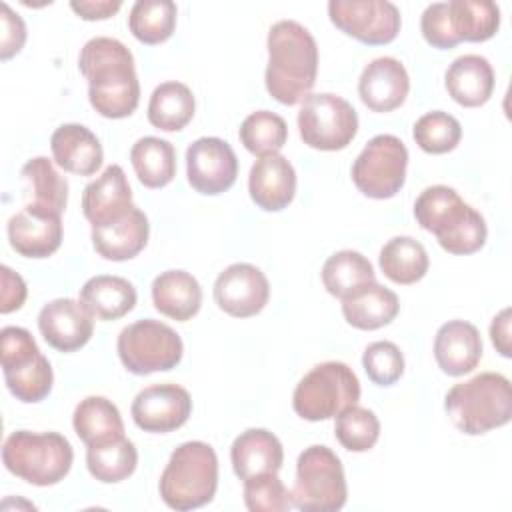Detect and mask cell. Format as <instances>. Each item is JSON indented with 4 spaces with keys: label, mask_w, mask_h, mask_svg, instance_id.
Here are the masks:
<instances>
[{
    "label": "cell",
    "mask_w": 512,
    "mask_h": 512,
    "mask_svg": "<svg viewBox=\"0 0 512 512\" xmlns=\"http://www.w3.org/2000/svg\"><path fill=\"white\" fill-rule=\"evenodd\" d=\"M414 218L450 254H474L486 244L484 216L450 186L436 184L422 190L414 202Z\"/></svg>",
    "instance_id": "3957f363"
},
{
    "label": "cell",
    "mask_w": 512,
    "mask_h": 512,
    "mask_svg": "<svg viewBox=\"0 0 512 512\" xmlns=\"http://www.w3.org/2000/svg\"><path fill=\"white\" fill-rule=\"evenodd\" d=\"M346 498L348 488L340 458L322 444L304 448L296 462L294 508L304 512H336L346 504Z\"/></svg>",
    "instance_id": "ba28073f"
},
{
    "label": "cell",
    "mask_w": 512,
    "mask_h": 512,
    "mask_svg": "<svg viewBox=\"0 0 512 512\" xmlns=\"http://www.w3.org/2000/svg\"><path fill=\"white\" fill-rule=\"evenodd\" d=\"M372 282H376L374 266L356 250L334 252L322 266L324 288L340 300L350 298Z\"/></svg>",
    "instance_id": "1f68e13d"
},
{
    "label": "cell",
    "mask_w": 512,
    "mask_h": 512,
    "mask_svg": "<svg viewBox=\"0 0 512 512\" xmlns=\"http://www.w3.org/2000/svg\"><path fill=\"white\" fill-rule=\"evenodd\" d=\"M362 366L374 384L392 386L404 374V356L394 342L378 340L366 346Z\"/></svg>",
    "instance_id": "7bdbcfd3"
},
{
    "label": "cell",
    "mask_w": 512,
    "mask_h": 512,
    "mask_svg": "<svg viewBox=\"0 0 512 512\" xmlns=\"http://www.w3.org/2000/svg\"><path fill=\"white\" fill-rule=\"evenodd\" d=\"M6 470L34 486H52L64 480L74 462V450L58 432H12L2 446Z\"/></svg>",
    "instance_id": "8992f818"
},
{
    "label": "cell",
    "mask_w": 512,
    "mask_h": 512,
    "mask_svg": "<svg viewBox=\"0 0 512 512\" xmlns=\"http://www.w3.org/2000/svg\"><path fill=\"white\" fill-rule=\"evenodd\" d=\"M50 150L60 168L80 176H92L102 166L104 150L92 130L82 124H62L50 136Z\"/></svg>",
    "instance_id": "cb8c5ba5"
},
{
    "label": "cell",
    "mask_w": 512,
    "mask_h": 512,
    "mask_svg": "<svg viewBox=\"0 0 512 512\" xmlns=\"http://www.w3.org/2000/svg\"><path fill=\"white\" fill-rule=\"evenodd\" d=\"M450 422L468 436L486 434L512 418V386L504 374L482 372L454 384L444 396Z\"/></svg>",
    "instance_id": "277c9868"
},
{
    "label": "cell",
    "mask_w": 512,
    "mask_h": 512,
    "mask_svg": "<svg viewBox=\"0 0 512 512\" xmlns=\"http://www.w3.org/2000/svg\"><path fill=\"white\" fill-rule=\"evenodd\" d=\"M334 434L346 450L366 452L378 442L380 422L372 410L354 404L336 416Z\"/></svg>",
    "instance_id": "60d3db41"
},
{
    "label": "cell",
    "mask_w": 512,
    "mask_h": 512,
    "mask_svg": "<svg viewBox=\"0 0 512 512\" xmlns=\"http://www.w3.org/2000/svg\"><path fill=\"white\" fill-rule=\"evenodd\" d=\"M134 208L128 178L118 164H110L82 192V212L92 226L110 224Z\"/></svg>",
    "instance_id": "d6986e66"
},
{
    "label": "cell",
    "mask_w": 512,
    "mask_h": 512,
    "mask_svg": "<svg viewBox=\"0 0 512 512\" xmlns=\"http://www.w3.org/2000/svg\"><path fill=\"white\" fill-rule=\"evenodd\" d=\"M490 340L500 352V356L510 358L512 356V340H510V308L500 310L490 324Z\"/></svg>",
    "instance_id": "c3c4849f"
},
{
    "label": "cell",
    "mask_w": 512,
    "mask_h": 512,
    "mask_svg": "<svg viewBox=\"0 0 512 512\" xmlns=\"http://www.w3.org/2000/svg\"><path fill=\"white\" fill-rule=\"evenodd\" d=\"M444 86L456 104L464 108L482 106L494 92L492 64L480 54L458 56L444 74Z\"/></svg>",
    "instance_id": "484cf974"
},
{
    "label": "cell",
    "mask_w": 512,
    "mask_h": 512,
    "mask_svg": "<svg viewBox=\"0 0 512 512\" xmlns=\"http://www.w3.org/2000/svg\"><path fill=\"white\" fill-rule=\"evenodd\" d=\"M10 246L26 258H48L62 244V218L24 206L8 220Z\"/></svg>",
    "instance_id": "ffe728a7"
},
{
    "label": "cell",
    "mask_w": 512,
    "mask_h": 512,
    "mask_svg": "<svg viewBox=\"0 0 512 512\" xmlns=\"http://www.w3.org/2000/svg\"><path fill=\"white\" fill-rule=\"evenodd\" d=\"M230 460L234 474L240 480L260 474H278L284 462V448L272 432L264 428H248L234 438Z\"/></svg>",
    "instance_id": "d4e9b609"
},
{
    "label": "cell",
    "mask_w": 512,
    "mask_h": 512,
    "mask_svg": "<svg viewBox=\"0 0 512 512\" xmlns=\"http://www.w3.org/2000/svg\"><path fill=\"white\" fill-rule=\"evenodd\" d=\"M244 504L250 512H284L294 508L292 492L278 474H260L244 480Z\"/></svg>",
    "instance_id": "b9f144b4"
},
{
    "label": "cell",
    "mask_w": 512,
    "mask_h": 512,
    "mask_svg": "<svg viewBox=\"0 0 512 512\" xmlns=\"http://www.w3.org/2000/svg\"><path fill=\"white\" fill-rule=\"evenodd\" d=\"M72 426L86 446L106 444L124 436L120 410L104 396H88L80 400L72 414Z\"/></svg>",
    "instance_id": "f546056e"
},
{
    "label": "cell",
    "mask_w": 512,
    "mask_h": 512,
    "mask_svg": "<svg viewBox=\"0 0 512 512\" xmlns=\"http://www.w3.org/2000/svg\"><path fill=\"white\" fill-rule=\"evenodd\" d=\"M434 358L448 376L472 372L482 358V338L474 324L466 320H448L434 338Z\"/></svg>",
    "instance_id": "7402d4cb"
},
{
    "label": "cell",
    "mask_w": 512,
    "mask_h": 512,
    "mask_svg": "<svg viewBox=\"0 0 512 512\" xmlns=\"http://www.w3.org/2000/svg\"><path fill=\"white\" fill-rule=\"evenodd\" d=\"M20 178L24 182L26 206L62 216L68 202V182L58 174L52 160L46 156L28 160L20 170Z\"/></svg>",
    "instance_id": "83f0119b"
},
{
    "label": "cell",
    "mask_w": 512,
    "mask_h": 512,
    "mask_svg": "<svg viewBox=\"0 0 512 512\" xmlns=\"http://www.w3.org/2000/svg\"><path fill=\"white\" fill-rule=\"evenodd\" d=\"M178 8L172 0H138L128 16V28L142 44L166 42L176 28Z\"/></svg>",
    "instance_id": "74e56055"
},
{
    "label": "cell",
    "mask_w": 512,
    "mask_h": 512,
    "mask_svg": "<svg viewBox=\"0 0 512 512\" xmlns=\"http://www.w3.org/2000/svg\"><path fill=\"white\" fill-rule=\"evenodd\" d=\"M0 358L6 386L16 400L32 404L44 400L54 382L48 358L38 350L26 328L4 326L0 332Z\"/></svg>",
    "instance_id": "9c48e42d"
},
{
    "label": "cell",
    "mask_w": 512,
    "mask_h": 512,
    "mask_svg": "<svg viewBox=\"0 0 512 512\" xmlns=\"http://www.w3.org/2000/svg\"><path fill=\"white\" fill-rule=\"evenodd\" d=\"M136 288L120 276L98 274L80 288V302L96 320H118L136 306Z\"/></svg>",
    "instance_id": "f1b7e54d"
},
{
    "label": "cell",
    "mask_w": 512,
    "mask_h": 512,
    "mask_svg": "<svg viewBox=\"0 0 512 512\" xmlns=\"http://www.w3.org/2000/svg\"><path fill=\"white\" fill-rule=\"evenodd\" d=\"M154 308L178 322H186L198 314L202 306V288L186 270L160 272L152 282Z\"/></svg>",
    "instance_id": "4316f807"
},
{
    "label": "cell",
    "mask_w": 512,
    "mask_h": 512,
    "mask_svg": "<svg viewBox=\"0 0 512 512\" xmlns=\"http://www.w3.org/2000/svg\"><path fill=\"white\" fill-rule=\"evenodd\" d=\"M238 136L248 152L262 158L282 150L288 140V126L276 112L256 110L244 118Z\"/></svg>",
    "instance_id": "f35d334b"
},
{
    "label": "cell",
    "mask_w": 512,
    "mask_h": 512,
    "mask_svg": "<svg viewBox=\"0 0 512 512\" xmlns=\"http://www.w3.org/2000/svg\"><path fill=\"white\" fill-rule=\"evenodd\" d=\"M186 176L196 192L222 194L236 182L238 158L226 140L202 136L186 150Z\"/></svg>",
    "instance_id": "5bb4252c"
},
{
    "label": "cell",
    "mask_w": 512,
    "mask_h": 512,
    "mask_svg": "<svg viewBox=\"0 0 512 512\" xmlns=\"http://www.w3.org/2000/svg\"><path fill=\"white\" fill-rule=\"evenodd\" d=\"M298 130L306 146L316 150H342L358 132V114L342 96L330 92L308 94L298 112Z\"/></svg>",
    "instance_id": "8fae6325"
},
{
    "label": "cell",
    "mask_w": 512,
    "mask_h": 512,
    "mask_svg": "<svg viewBox=\"0 0 512 512\" xmlns=\"http://www.w3.org/2000/svg\"><path fill=\"white\" fill-rule=\"evenodd\" d=\"M212 292L220 310L234 318H250L268 304L270 284L254 264L236 262L218 274Z\"/></svg>",
    "instance_id": "9a60e30c"
},
{
    "label": "cell",
    "mask_w": 512,
    "mask_h": 512,
    "mask_svg": "<svg viewBox=\"0 0 512 512\" xmlns=\"http://www.w3.org/2000/svg\"><path fill=\"white\" fill-rule=\"evenodd\" d=\"M70 8L82 20H106L122 8V2L120 0H72Z\"/></svg>",
    "instance_id": "7dc6e473"
},
{
    "label": "cell",
    "mask_w": 512,
    "mask_h": 512,
    "mask_svg": "<svg viewBox=\"0 0 512 512\" xmlns=\"http://www.w3.org/2000/svg\"><path fill=\"white\" fill-rule=\"evenodd\" d=\"M196 102L192 90L182 82H162L154 88L148 102V120L164 132L182 130L194 116Z\"/></svg>",
    "instance_id": "836d02e7"
},
{
    "label": "cell",
    "mask_w": 512,
    "mask_h": 512,
    "mask_svg": "<svg viewBox=\"0 0 512 512\" xmlns=\"http://www.w3.org/2000/svg\"><path fill=\"white\" fill-rule=\"evenodd\" d=\"M86 466L98 482L116 484L134 474L138 466V450L126 436L106 444L86 446Z\"/></svg>",
    "instance_id": "8d00e7d4"
},
{
    "label": "cell",
    "mask_w": 512,
    "mask_h": 512,
    "mask_svg": "<svg viewBox=\"0 0 512 512\" xmlns=\"http://www.w3.org/2000/svg\"><path fill=\"white\" fill-rule=\"evenodd\" d=\"M360 400V382L354 370L338 360L316 364L292 394L294 412L308 420L320 422L336 418L348 406Z\"/></svg>",
    "instance_id": "52a82bcc"
},
{
    "label": "cell",
    "mask_w": 512,
    "mask_h": 512,
    "mask_svg": "<svg viewBox=\"0 0 512 512\" xmlns=\"http://www.w3.org/2000/svg\"><path fill=\"white\" fill-rule=\"evenodd\" d=\"M398 310V296L378 282H372L360 292L342 300V314L346 322L358 330L382 328L396 318Z\"/></svg>",
    "instance_id": "4dcf8cb0"
},
{
    "label": "cell",
    "mask_w": 512,
    "mask_h": 512,
    "mask_svg": "<svg viewBox=\"0 0 512 512\" xmlns=\"http://www.w3.org/2000/svg\"><path fill=\"white\" fill-rule=\"evenodd\" d=\"M268 66L264 74L268 94L280 104L302 102L318 74V46L314 36L296 20H280L268 30Z\"/></svg>",
    "instance_id": "7a4b0ae2"
},
{
    "label": "cell",
    "mask_w": 512,
    "mask_h": 512,
    "mask_svg": "<svg viewBox=\"0 0 512 512\" xmlns=\"http://www.w3.org/2000/svg\"><path fill=\"white\" fill-rule=\"evenodd\" d=\"M420 30H422L424 40L434 48L448 50V48H454L456 44H460L456 40V36L452 34L446 2H434V4L426 6V10L422 12V18H420Z\"/></svg>",
    "instance_id": "ee69618b"
},
{
    "label": "cell",
    "mask_w": 512,
    "mask_h": 512,
    "mask_svg": "<svg viewBox=\"0 0 512 512\" xmlns=\"http://www.w3.org/2000/svg\"><path fill=\"white\" fill-rule=\"evenodd\" d=\"M408 150L394 134H378L352 164V182L368 198L386 200L400 192L406 180Z\"/></svg>",
    "instance_id": "7c38bea8"
},
{
    "label": "cell",
    "mask_w": 512,
    "mask_h": 512,
    "mask_svg": "<svg viewBox=\"0 0 512 512\" xmlns=\"http://www.w3.org/2000/svg\"><path fill=\"white\" fill-rule=\"evenodd\" d=\"M0 24H2L0 58L8 60L22 50L26 42V26H24V20L16 12H12V8L6 2L0 4Z\"/></svg>",
    "instance_id": "f6af8a7d"
},
{
    "label": "cell",
    "mask_w": 512,
    "mask_h": 512,
    "mask_svg": "<svg viewBox=\"0 0 512 512\" xmlns=\"http://www.w3.org/2000/svg\"><path fill=\"white\" fill-rule=\"evenodd\" d=\"M78 68L88 80V100L104 118H126L140 102V82L132 52L116 38L88 40L78 58Z\"/></svg>",
    "instance_id": "6da1fadb"
},
{
    "label": "cell",
    "mask_w": 512,
    "mask_h": 512,
    "mask_svg": "<svg viewBox=\"0 0 512 512\" xmlns=\"http://www.w3.org/2000/svg\"><path fill=\"white\" fill-rule=\"evenodd\" d=\"M218 488V456L200 440L180 444L160 476L162 502L172 510H194L208 504Z\"/></svg>",
    "instance_id": "5b68a950"
},
{
    "label": "cell",
    "mask_w": 512,
    "mask_h": 512,
    "mask_svg": "<svg viewBox=\"0 0 512 512\" xmlns=\"http://www.w3.org/2000/svg\"><path fill=\"white\" fill-rule=\"evenodd\" d=\"M446 8L458 42H486L500 28V8L490 0H450Z\"/></svg>",
    "instance_id": "d6a6232c"
},
{
    "label": "cell",
    "mask_w": 512,
    "mask_h": 512,
    "mask_svg": "<svg viewBox=\"0 0 512 512\" xmlns=\"http://www.w3.org/2000/svg\"><path fill=\"white\" fill-rule=\"evenodd\" d=\"M38 328L44 340L60 352H74L88 344L94 332L92 314L80 300L56 298L42 306Z\"/></svg>",
    "instance_id": "e0dca14e"
},
{
    "label": "cell",
    "mask_w": 512,
    "mask_h": 512,
    "mask_svg": "<svg viewBox=\"0 0 512 512\" xmlns=\"http://www.w3.org/2000/svg\"><path fill=\"white\" fill-rule=\"evenodd\" d=\"M380 270L394 284H414L428 272L430 260L426 248L410 236H394L378 256Z\"/></svg>",
    "instance_id": "d590c367"
},
{
    "label": "cell",
    "mask_w": 512,
    "mask_h": 512,
    "mask_svg": "<svg viewBox=\"0 0 512 512\" xmlns=\"http://www.w3.org/2000/svg\"><path fill=\"white\" fill-rule=\"evenodd\" d=\"M0 278H2V290H0V312L10 314L18 308H22L26 300V284L20 274L10 270L8 266L0 268Z\"/></svg>",
    "instance_id": "bcb514c9"
},
{
    "label": "cell",
    "mask_w": 512,
    "mask_h": 512,
    "mask_svg": "<svg viewBox=\"0 0 512 512\" xmlns=\"http://www.w3.org/2000/svg\"><path fill=\"white\" fill-rule=\"evenodd\" d=\"M330 22L344 34L370 44H388L400 32V10L388 0H330Z\"/></svg>",
    "instance_id": "4fadbf2b"
},
{
    "label": "cell",
    "mask_w": 512,
    "mask_h": 512,
    "mask_svg": "<svg viewBox=\"0 0 512 512\" xmlns=\"http://www.w3.org/2000/svg\"><path fill=\"white\" fill-rule=\"evenodd\" d=\"M248 192L252 202L266 210H284L296 194V170L282 154L258 158L248 176Z\"/></svg>",
    "instance_id": "44dd1931"
},
{
    "label": "cell",
    "mask_w": 512,
    "mask_h": 512,
    "mask_svg": "<svg viewBox=\"0 0 512 512\" xmlns=\"http://www.w3.org/2000/svg\"><path fill=\"white\" fill-rule=\"evenodd\" d=\"M130 162L146 188H164L176 176V150L168 140L144 136L130 150Z\"/></svg>",
    "instance_id": "e575fe53"
},
{
    "label": "cell",
    "mask_w": 512,
    "mask_h": 512,
    "mask_svg": "<svg viewBox=\"0 0 512 512\" xmlns=\"http://www.w3.org/2000/svg\"><path fill=\"white\" fill-rule=\"evenodd\" d=\"M130 412L140 430L166 434L186 424L192 414V398L178 384H152L136 394Z\"/></svg>",
    "instance_id": "2e32d148"
},
{
    "label": "cell",
    "mask_w": 512,
    "mask_h": 512,
    "mask_svg": "<svg viewBox=\"0 0 512 512\" xmlns=\"http://www.w3.org/2000/svg\"><path fill=\"white\" fill-rule=\"evenodd\" d=\"M148 236L150 224L138 206L110 224L92 226L94 250L112 262H124L138 256L148 244Z\"/></svg>",
    "instance_id": "603a6c76"
},
{
    "label": "cell",
    "mask_w": 512,
    "mask_h": 512,
    "mask_svg": "<svg viewBox=\"0 0 512 512\" xmlns=\"http://www.w3.org/2000/svg\"><path fill=\"white\" fill-rule=\"evenodd\" d=\"M116 350L128 372L146 376L176 368L182 360L184 344L178 332L168 324L144 318L122 328Z\"/></svg>",
    "instance_id": "30bf717a"
},
{
    "label": "cell",
    "mask_w": 512,
    "mask_h": 512,
    "mask_svg": "<svg viewBox=\"0 0 512 512\" xmlns=\"http://www.w3.org/2000/svg\"><path fill=\"white\" fill-rule=\"evenodd\" d=\"M414 142L428 154H446L454 150L462 138L460 122L442 110H432L420 116L412 130Z\"/></svg>",
    "instance_id": "ab89813d"
},
{
    "label": "cell",
    "mask_w": 512,
    "mask_h": 512,
    "mask_svg": "<svg viewBox=\"0 0 512 512\" xmlns=\"http://www.w3.org/2000/svg\"><path fill=\"white\" fill-rule=\"evenodd\" d=\"M410 92V78L404 64L392 56L374 58L360 74L358 94L372 112L400 108Z\"/></svg>",
    "instance_id": "ac0fdd59"
}]
</instances>
